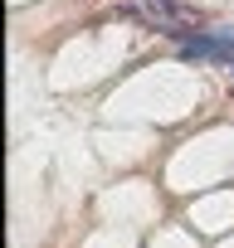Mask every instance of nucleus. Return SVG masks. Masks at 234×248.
<instances>
[]
</instances>
